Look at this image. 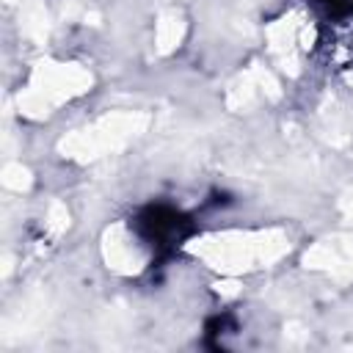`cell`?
I'll list each match as a JSON object with an SVG mask.
<instances>
[{"instance_id":"cell-2","label":"cell","mask_w":353,"mask_h":353,"mask_svg":"<svg viewBox=\"0 0 353 353\" xmlns=\"http://www.w3.org/2000/svg\"><path fill=\"white\" fill-rule=\"evenodd\" d=\"M138 229H141V234L149 243L168 245V243L182 240V234L188 229V221L176 210H171V207H149L146 212H141Z\"/></svg>"},{"instance_id":"cell-1","label":"cell","mask_w":353,"mask_h":353,"mask_svg":"<svg viewBox=\"0 0 353 353\" xmlns=\"http://www.w3.org/2000/svg\"><path fill=\"white\" fill-rule=\"evenodd\" d=\"M323 52L331 66L353 69V6L336 11L323 33Z\"/></svg>"}]
</instances>
